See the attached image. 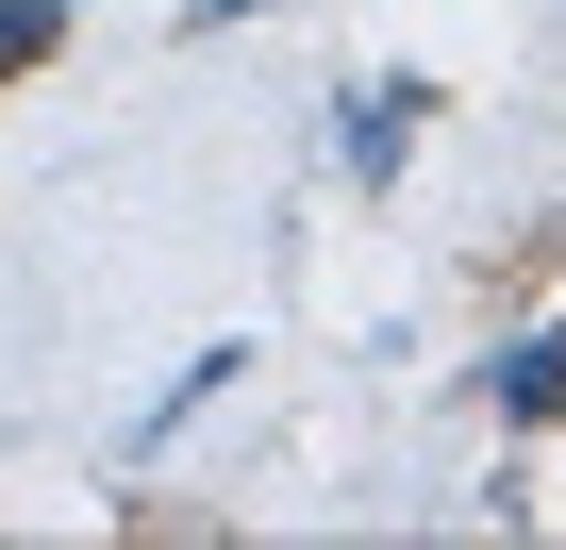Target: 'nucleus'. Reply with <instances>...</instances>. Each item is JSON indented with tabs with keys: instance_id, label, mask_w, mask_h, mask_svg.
Listing matches in <instances>:
<instances>
[{
	"instance_id": "obj_1",
	"label": "nucleus",
	"mask_w": 566,
	"mask_h": 550,
	"mask_svg": "<svg viewBox=\"0 0 566 550\" xmlns=\"http://www.w3.org/2000/svg\"><path fill=\"white\" fill-rule=\"evenodd\" d=\"M51 51H67V0H0V84L51 68Z\"/></svg>"
}]
</instances>
